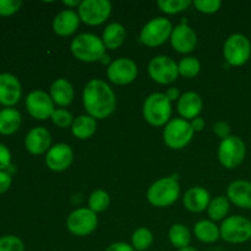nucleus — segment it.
<instances>
[{
	"label": "nucleus",
	"instance_id": "43",
	"mask_svg": "<svg viewBox=\"0 0 251 251\" xmlns=\"http://www.w3.org/2000/svg\"><path fill=\"white\" fill-rule=\"evenodd\" d=\"M190 125H191V127H193L194 132H200V131H202L203 129H205L206 122H205V119H203V118L198 117V118H195V119L191 120Z\"/></svg>",
	"mask_w": 251,
	"mask_h": 251
},
{
	"label": "nucleus",
	"instance_id": "1",
	"mask_svg": "<svg viewBox=\"0 0 251 251\" xmlns=\"http://www.w3.org/2000/svg\"><path fill=\"white\" fill-rule=\"evenodd\" d=\"M82 104L90 117L96 120L107 119L117 108V96L105 81L92 78L83 87Z\"/></svg>",
	"mask_w": 251,
	"mask_h": 251
},
{
	"label": "nucleus",
	"instance_id": "45",
	"mask_svg": "<svg viewBox=\"0 0 251 251\" xmlns=\"http://www.w3.org/2000/svg\"><path fill=\"white\" fill-rule=\"evenodd\" d=\"M178 251H199V250L195 249V248H193V247H188V248H184V249H180Z\"/></svg>",
	"mask_w": 251,
	"mask_h": 251
},
{
	"label": "nucleus",
	"instance_id": "37",
	"mask_svg": "<svg viewBox=\"0 0 251 251\" xmlns=\"http://www.w3.org/2000/svg\"><path fill=\"white\" fill-rule=\"evenodd\" d=\"M21 0H0V16H12L21 9Z\"/></svg>",
	"mask_w": 251,
	"mask_h": 251
},
{
	"label": "nucleus",
	"instance_id": "26",
	"mask_svg": "<svg viewBox=\"0 0 251 251\" xmlns=\"http://www.w3.org/2000/svg\"><path fill=\"white\" fill-rule=\"evenodd\" d=\"M194 235L199 242L212 244L221 239L220 227L211 220H201L194 226Z\"/></svg>",
	"mask_w": 251,
	"mask_h": 251
},
{
	"label": "nucleus",
	"instance_id": "29",
	"mask_svg": "<svg viewBox=\"0 0 251 251\" xmlns=\"http://www.w3.org/2000/svg\"><path fill=\"white\" fill-rule=\"evenodd\" d=\"M230 208V201L227 196H217L212 199L207 207V215L211 221L218 222V221H225L228 217Z\"/></svg>",
	"mask_w": 251,
	"mask_h": 251
},
{
	"label": "nucleus",
	"instance_id": "5",
	"mask_svg": "<svg viewBox=\"0 0 251 251\" xmlns=\"http://www.w3.org/2000/svg\"><path fill=\"white\" fill-rule=\"evenodd\" d=\"M174 26L167 17H154L145 24L140 31L139 39L149 48H157L169 41Z\"/></svg>",
	"mask_w": 251,
	"mask_h": 251
},
{
	"label": "nucleus",
	"instance_id": "30",
	"mask_svg": "<svg viewBox=\"0 0 251 251\" xmlns=\"http://www.w3.org/2000/svg\"><path fill=\"white\" fill-rule=\"evenodd\" d=\"M154 242L153 233L146 227L137 228L131 235V247L136 251H146L152 247Z\"/></svg>",
	"mask_w": 251,
	"mask_h": 251
},
{
	"label": "nucleus",
	"instance_id": "24",
	"mask_svg": "<svg viewBox=\"0 0 251 251\" xmlns=\"http://www.w3.org/2000/svg\"><path fill=\"white\" fill-rule=\"evenodd\" d=\"M100 38H102L105 49L115 50V49L120 48L125 43V39H126V29L119 22H110L103 29V33Z\"/></svg>",
	"mask_w": 251,
	"mask_h": 251
},
{
	"label": "nucleus",
	"instance_id": "15",
	"mask_svg": "<svg viewBox=\"0 0 251 251\" xmlns=\"http://www.w3.org/2000/svg\"><path fill=\"white\" fill-rule=\"evenodd\" d=\"M183 21L176 25L171 34L172 48L180 54H189L195 50L198 46V34L194 31L193 27L189 26L186 19H181Z\"/></svg>",
	"mask_w": 251,
	"mask_h": 251
},
{
	"label": "nucleus",
	"instance_id": "42",
	"mask_svg": "<svg viewBox=\"0 0 251 251\" xmlns=\"http://www.w3.org/2000/svg\"><path fill=\"white\" fill-rule=\"evenodd\" d=\"M164 95H166L167 98H168V100L173 103V102H178L179 98H180V96H181V93H180V91H179L178 87H169L168 90L164 92Z\"/></svg>",
	"mask_w": 251,
	"mask_h": 251
},
{
	"label": "nucleus",
	"instance_id": "39",
	"mask_svg": "<svg viewBox=\"0 0 251 251\" xmlns=\"http://www.w3.org/2000/svg\"><path fill=\"white\" fill-rule=\"evenodd\" d=\"M12 156L10 150L4 144H0V171H7L11 167Z\"/></svg>",
	"mask_w": 251,
	"mask_h": 251
},
{
	"label": "nucleus",
	"instance_id": "44",
	"mask_svg": "<svg viewBox=\"0 0 251 251\" xmlns=\"http://www.w3.org/2000/svg\"><path fill=\"white\" fill-rule=\"evenodd\" d=\"M63 4L65 5V6L68 7L69 10H74L75 7L80 6L81 1H80V0H64Z\"/></svg>",
	"mask_w": 251,
	"mask_h": 251
},
{
	"label": "nucleus",
	"instance_id": "23",
	"mask_svg": "<svg viewBox=\"0 0 251 251\" xmlns=\"http://www.w3.org/2000/svg\"><path fill=\"white\" fill-rule=\"evenodd\" d=\"M49 96L53 100L54 104L59 108H65L73 103L75 98V90L70 81L60 77L51 82L49 87Z\"/></svg>",
	"mask_w": 251,
	"mask_h": 251
},
{
	"label": "nucleus",
	"instance_id": "41",
	"mask_svg": "<svg viewBox=\"0 0 251 251\" xmlns=\"http://www.w3.org/2000/svg\"><path fill=\"white\" fill-rule=\"evenodd\" d=\"M104 251H136L131 247V244H127L125 242H117L110 244Z\"/></svg>",
	"mask_w": 251,
	"mask_h": 251
},
{
	"label": "nucleus",
	"instance_id": "6",
	"mask_svg": "<svg viewBox=\"0 0 251 251\" xmlns=\"http://www.w3.org/2000/svg\"><path fill=\"white\" fill-rule=\"evenodd\" d=\"M221 239L228 244L239 245L251 239V221L240 215L228 216L220 226Z\"/></svg>",
	"mask_w": 251,
	"mask_h": 251
},
{
	"label": "nucleus",
	"instance_id": "13",
	"mask_svg": "<svg viewBox=\"0 0 251 251\" xmlns=\"http://www.w3.org/2000/svg\"><path fill=\"white\" fill-rule=\"evenodd\" d=\"M139 74L137 64L132 59L118 58L113 60L107 68V77L117 86H126L134 82Z\"/></svg>",
	"mask_w": 251,
	"mask_h": 251
},
{
	"label": "nucleus",
	"instance_id": "11",
	"mask_svg": "<svg viewBox=\"0 0 251 251\" xmlns=\"http://www.w3.org/2000/svg\"><path fill=\"white\" fill-rule=\"evenodd\" d=\"M147 71L152 81L158 85H172L179 77L178 63L167 55H157L150 60Z\"/></svg>",
	"mask_w": 251,
	"mask_h": 251
},
{
	"label": "nucleus",
	"instance_id": "22",
	"mask_svg": "<svg viewBox=\"0 0 251 251\" xmlns=\"http://www.w3.org/2000/svg\"><path fill=\"white\" fill-rule=\"evenodd\" d=\"M211 200L212 199L208 190H206L202 186H193L184 194L183 205L189 212L201 213L203 211H207Z\"/></svg>",
	"mask_w": 251,
	"mask_h": 251
},
{
	"label": "nucleus",
	"instance_id": "16",
	"mask_svg": "<svg viewBox=\"0 0 251 251\" xmlns=\"http://www.w3.org/2000/svg\"><path fill=\"white\" fill-rule=\"evenodd\" d=\"M46 164L48 169L55 173L66 171L70 168V166L74 162V151L70 145L64 144H55L49 149V151L46 153Z\"/></svg>",
	"mask_w": 251,
	"mask_h": 251
},
{
	"label": "nucleus",
	"instance_id": "19",
	"mask_svg": "<svg viewBox=\"0 0 251 251\" xmlns=\"http://www.w3.org/2000/svg\"><path fill=\"white\" fill-rule=\"evenodd\" d=\"M203 100L201 96L195 91H186L181 93L180 98L176 102V110L180 115L181 119H185L191 122L195 118L200 117V113L202 112Z\"/></svg>",
	"mask_w": 251,
	"mask_h": 251
},
{
	"label": "nucleus",
	"instance_id": "20",
	"mask_svg": "<svg viewBox=\"0 0 251 251\" xmlns=\"http://www.w3.org/2000/svg\"><path fill=\"white\" fill-rule=\"evenodd\" d=\"M80 24L81 20L78 17L77 11L65 9L58 12V15L54 17L51 27H53V31L56 36L70 37L77 31Z\"/></svg>",
	"mask_w": 251,
	"mask_h": 251
},
{
	"label": "nucleus",
	"instance_id": "40",
	"mask_svg": "<svg viewBox=\"0 0 251 251\" xmlns=\"http://www.w3.org/2000/svg\"><path fill=\"white\" fill-rule=\"evenodd\" d=\"M12 184V176L7 171H0V195L5 194Z\"/></svg>",
	"mask_w": 251,
	"mask_h": 251
},
{
	"label": "nucleus",
	"instance_id": "38",
	"mask_svg": "<svg viewBox=\"0 0 251 251\" xmlns=\"http://www.w3.org/2000/svg\"><path fill=\"white\" fill-rule=\"evenodd\" d=\"M212 130L213 134H215L218 139H221V141L227 139V137H229L230 135H232L230 125L228 124L227 122H225V120H218V122H216L215 124H213Z\"/></svg>",
	"mask_w": 251,
	"mask_h": 251
},
{
	"label": "nucleus",
	"instance_id": "21",
	"mask_svg": "<svg viewBox=\"0 0 251 251\" xmlns=\"http://www.w3.org/2000/svg\"><path fill=\"white\" fill-rule=\"evenodd\" d=\"M228 200L237 207L251 210V181L238 179L232 181L227 188Z\"/></svg>",
	"mask_w": 251,
	"mask_h": 251
},
{
	"label": "nucleus",
	"instance_id": "2",
	"mask_svg": "<svg viewBox=\"0 0 251 251\" xmlns=\"http://www.w3.org/2000/svg\"><path fill=\"white\" fill-rule=\"evenodd\" d=\"M70 50L74 58L82 63L100 61L105 55V47L100 37L93 33H80L74 37L70 43Z\"/></svg>",
	"mask_w": 251,
	"mask_h": 251
},
{
	"label": "nucleus",
	"instance_id": "31",
	"mask_svg": "<svg viewBox=\"0 0 251 251\" xmlns=\"http://www.w3.org/2000/svg\"><path fill=\"white\" fill-rule=\"evenodd\" d=\"M110 205V196L103 189H97L88 198V208L95 213L104 212Z\"/></svg>",
	"mask_w": 251,
	"mask_h": 251
},
{
	"label": "nucleus",
	"instance_id": "3",
	"mask_svg": "<svg viewBox=\"0 0 251 251\" xmlns=\"http://www.w3.org/2000/svg\"><path fill=\"white\" fill-rule=\"evenodd\" d=\"M180 196V184L174 176L158 179L147 189L146 199L150 205L157 208H166L176 202Z\"/></svg>",
	"mask_w": 251,
	"mask_h": 251
},
{
	"label": "nucleus",
	"instance_id": "7",
	"mask_svg": "<svg viewBox=\"0 0 251 251\" xmlns=\"http://www.w3.org/2000/svg\"><path fill=\"white\" fill-rule=\"evenodd\" d=\"M217 157L221 166L227 169H235L244 162L247 157V145L242 137L230 135L222 140L217 150Z\"/></svg>",
	"mask_w": 251,
	"mask_h": 251
},
{
	"label": "nucleus",
	"instance_id": "9",
	"mask_svg": "<svg viewBox=\"0 0 251 251\" xmlns=\"http://www.w3.org/2000/svg\"><path fill=\"white\" fill-rule=\"evenodd\" d=\"M225 60L233 68L245 65L251 58V42L245 34L233 33L223 44Z\"/></svg>",
	"mask_w": 251,
	"mask_h": 251
},
{
	"label": "nucleus",
	"instance_id": "28",
	"mask_svg": "<svg viewBox=\"0 0 251 251\" xmlns=\"http://www.w3.org/2000/svg\"><path fill=\"white\" fill-rule=\"evenodd\" d=\"M168 239L176 249H184V248L190 247L191 232L186 226L181 225V223H176L169 228Z\"/></svg>",
	"mask_w": 251,
	"mask_h": 251
},
{
	"label": "nucleus",
	"instance_id": "18",
	"mask_svg": "<svg viewBox=\"0 0 251 251\" xmlns=\"http://www.w3.org/2000/svg\"><path fill=\"white\" fill-rule=\"evenodd\" d=\"M25 147L27 152L33 156L46 154L51 147V135L48 129L43 126H36L27 132L25 137Z\"/></svg>",
	"mask_w": 251,
	"mask_h": 251
},
{
	"label": "nucleus",
	"instance_id": "36",
	"mask_svg": "<svg viewBox=\"0 0 251 251\" xmlns=\"http://www.w3.org/2000/svg\"><path fill=\"white\" fill-rule=\"evenodd\" d=\"M0 251H25V244L16 235H2L0 237Z\"/></svg>",
	"mask_w": 251,
	"mask_h": 251
},
{
	"label": "nucleus",
	"instance_id": "27",
	"mask_svg": "<svg viewBox=\"0 0 251 251\" xmlns=\"http://www.w3.org/2000/svg\"><path fill=\"white\" fill-rule=\"evenodd\" d=\"M97 131V120L88 114L75 118L71 126V134L78 140H88Z\"/></svg>",
	"mask_w": 251,
	"mask_h": 251
},
{
	"label": "nucleus",
	"instance_id": "33",
	"mask_svg": "<svg viewBox=\"0 0 251 251\" xmlns=\"http://www.w3.org/2000/svg\"><path fill=\"white\" fill-rule=\"evenodd\" d=\"M193 5L191 0H158L157 6L163 14L176 15L185 11Z\"/></svg>",
	"mask_w": 251,
	"mask_h": 251
},
{
	"label": "nucleus",
	"instance_id": "4",
	"mask_svg": "<svg viewBox=\"0 0 251 251\" xmlns=\"http://www.w3.org/2000/svg\"><path fill=\"white\" fill-rule=\"evenodd\" d=\"M172 102L162 92H153L147 96L142 104L144 119L152 126H166L172 118Z\"/></svg>",
	"mask_w": 251,
	"mask_h": 251
},
{
	"label": "nucleus",
	"instance_id": "14",
	"mask_svg": "<svg viewBox=\"0 0 251 251\" xmlns=\"http://www.w3.org/2000/svg\"><path fill=\"white\" fill-rule=\"evenodd\" d=\"M26 109L28 114L36 120L50 119L51 114L55 110V104L48 92L43 90H34L27 95Z\"/></svg>",
	"mask_w": 251,
	"mask_h": 251
},
{
	"label": "nucleus",
	"instance_id": "17",
	"mask_svg": "<svg viewBox=\"0 0 251 251\" xmlns=\"http://www.w3.org/2000/svg\"><path fill=\"white\" fill-rule=\"evenodd\" d=\"M22 96V86L19 78L9 73L0 74V104L14 108Z\"/></svg>",
	"mask_w": 251,
	"mask_h": 251
},
{
	"label": "nucleus",
	"instance_id": "34",
	"mask_svg": "<svg viewBox=\"0 0 251 251\" xmlns=\"http://www.w3.org/2000/svg\"><path fill=\"white\" fill-rule=\"evenodd\" d=\"M50 120L55 126L60 127V129H66V127L71 129L75 118L71 114V112H69L65 108H55L54 113L51 114Z\"/></svg>",
	"mask_w": 251,
	"mask_h": 251
},
{
	"label": "nucleus",
	"instance_id": "35",
	"mask_svg": "<svg viewBox=\"0 0 251 251\" xmlns=\"http://www.w3.org/2000/svg\"><path fill=\"white\" fill-rule=\"evenodd\" d=\"M193 6L201 14L212 15L220 11L222 7V1L221 0H195L193 1Z\"/></svg>",
	"mask_w": 251,
	"mask_h": 251
},
{
	"label": "nucleus",
	"instance_id": "32",
	"mask_svg": "<svg viewBox=\"0 0 251 251\" xmlns=\"http://www.w3.org/2000/svg\"><path fill=\"white\" fill-rule=\"evenodd\" d=\"M179 76L184 78H194L200 74L201 63L195 56H184L178 63Z\"/></svg>",
	"mask_w": 251,
	"mask_h": 251
},
{
	"label": "nucleus",
	"instance_id": "10",
	"mask_svg": "<svg viewBox=\"0 0 251 251\" xmlns=\"http://www.w3.org/2000/svg\"><path fill=\"white\" fill-rule=\"evenodd\" d=\"M113 5L109 0H82L77 7L81 22L88 26H100L112 15Z\"/></svg>",
	"mask_w": 251,
	"mask_h": 251
},
{
	"label": "nucleus",
	"instance_id": "12",
	"mask_svg": "<svg viewBox=\"0 0 251 251\" xmlns=\"http://www.w3.org/2000/svg\"><path fill=\"white\" fill-rule=\"evenodd\" d=\"M98 226V216L88 207L74 210L66 218V228L75 237H87L92 234Z\"/></svg>",
	"mask_w": 251,
	"mask_h": 251
},
{
	"label": "nucleus",
	"instance_id": "8",
	"mask_svg": "<svg viewBox=\"0 0 251 251\" xmlns=\"http://www.w3.org/2000/svg\"><path fill=\"white\" fill-rule=\"evenodd\" d=\"M194 130L190 122L181 118L169 120L163 129V141L171 150H183L188 146L194 137Z\"/></svg>",
	"mask_w": 251,
	"mask_h": 251
},
{
	"label": "nucleus",
	"instance_id": "25",
	"mask_svg": "<svg viewBox=\"0 0 251 251\" xmlns=\"http://www.w3.org/2000/svg\"><path fill=\"white\" fill-rule=\"evenodd\" d=\"M22 115L16 108H4L0 110V135L10 136L19 131Z\"/></svg>",
	"mask_w": 251,
	"mask_h": 251
}]
</instances>
